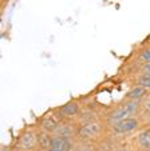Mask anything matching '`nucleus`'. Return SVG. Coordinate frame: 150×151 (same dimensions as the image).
<instances>
[{"label":"nucleus","mask_w":150,"mask_h":151,"mask_svg":"<svg viewBox=\"0 0 150 151\" xmlns=\"http://www.w3.org/2000/svg\"><path fill=\"white\" fill-rule=\"evenodd\" d=\"M141 110H142V102L122 99L118 104L106 110L103 119H105L106 124L110 127V126L115 124V123L121 122V120L129 119V118L133 116H139Z\"/></svg>","instance_id":"obj_1"},{"label":"nucleus","mask_w":150,"mask_h":151,"mask_svg":"<svg viewBox=\"0 0 150 151\" xmlns=\"http://www.w3.org/2000/svg\"><path fill=\"white\" fill-rule=\"evenodd\" d=\"M109 134V126L106 124L103 118L88 120L85 123H78L77 140L86 143H98L101 139Z\"/></svg>","instance_id":"obj_2"},{"label":"nucleus","mask_w":150,"mask_h":151,"mask_svg":"<svg viewBox=\"0 0 150 151\" xmlns=\"http://www.w3.org/2000/svg\"><path fill=\"white\" fill-rule=\"evenodd\" d=\"M142 127H145V122L142 120V118L133 116L110 126L109 127V134L111 137L117 138V139H123V138L136 135Z\"/></svg>","instance_id":"obj_3"},{"label":"nucleus","mask_w":150,"mask_h":151,"mask_svg":"<svg viewBox=\"0 0 150 151\" xmlns=\"http://www.w3.org/2000/svg\"><path fill=\"white\" fill-rule=\"evenodd\" d=\"M14 147L17 151H36L38 150V127L35 123L24 126L15 138Z\"/></svg>","instance_id":"obj_4"},{"label":"nucleus","mask_w":150,"mask_h":151,"mask_svg":"<svg viewBox=\"0 0 150 151\" xmlns=\"http://www.w3.org/2000/svg\"><path fill=\"white\" fill-rule=\"evenodd\" d=\"M82 109H83L82 99L74 98V99H70L66 103H63V104L55 107V111H57L58 116L62 120H74V122H77L80 112H82Z\"/></svg>","instance_id":"obj_5"},{"label":"nucleus","mask_w":150,"mask_h":151,"mask_svg":"<svg viewBox=\"0 0 150 151\" xmlns=\"http://www.w3.org/2000/svg\"><path fill=\"white\" fill-rule=\"evenodd\" d=\"M60 120L62 119L58 116L55 109H51V110H48L47 112L42 114L40 116H38L36 120H35V124H36V127L39 128V130L47 131V132H50V134H54L55 128L58 127Z\"/></svg>","instance_id":"obj_6"},{"label":"nucleus","mask_w":150,"mask_h":151,"mask_svg":"<svg viewBox=\"0 0 150 151\" xmlns=\"http://www.w3.org/2000/svg\"><path fill=\"white\" fill-rule=\"evenodd\" d=\"M77 131H78V123L74 120H60L58 127L55 128L54 137L67 138V139L77 140Z\"/></svg>","instance_id":"obj_7"},{"label":"nucleus","mask_w":150,"mask_h":151,"mask_svg":"<svg viewBox=\"0 0 150 151\" xmlns=\"http://www.w3.org/2000/svg\"><path fill=\"white\" fill-rule=\"evenodd\" d=\"M131 143L137 151H150V124L142 127L136 135H133Z\"/></svg>","instance_id":"obj_8"},{"label":"nucleus","mask_w":150,"mask_h":151,"mask_svg":"<svg viewBox=\"0 0 150 151\" xmlns=\"http://www.w3.org/2000/svg\"><path fill=\"white\" fill-rule=\"evenodd\" d=\"M150 95V91L146 90L145 87L138 84H133L130 88L128 90V92L125 94L123 99L128 100H136V102H143L145 99H147Z\"/></svg>","instance_id":"obj_9"},{"label":"nucleus","mask_w":150,"mask_h":151,"mask_svg":"<svg viewBox=\"0 0 150 151\" xmlns=\"http://www.w3.org/2000/svg\"><path fill=\"white\" fill-rule=\"evenodd\" d=\"M131 63H133V66L149 64L150 63V43L149 44H143V46H141L139 48H137L133 52Z\"/></svg>","instance_id":"obj_10"},{"label":"nucleus","mask_w":150,"mask_h":151,"mask_svg":"<svg viewBox=\"0 0 150 151\" xmlns=\"http://www.w3.org/2000/svg\"><path fill=\"white\" fill-rule=\"evenodd\" d=\"M77 140L75 139H67V138H59L54 137L52 138L51 146L48 148V151H71L75 146Z\"/></svg>","instance_id":"obj_11"},{"label":"nucleus","mask_w":150,"mask_h":151,"mask_svg":"<svg viewBox=\"0 0 150 151\" xmlns=\"http://www.w3.org/2000/svg\"><path fill=\"white\" fill-rule=\"evenodd\" d=\"M52 138H54L52 134L38 128V150L39 151H48V148L51 146Z\"/></svg>","instance_id":"obj_12"},{"label":"nucleus","mask_w":150,"mask_h":151,"mask_svg":"<svg viewBox=\"0 0 150 151\" xmlns=\"http://www.w3.org/2000/svg\"><path fill=\"white\" fill-rule=\"evenodd\" d=\"M133 84H138L150 91V74H137L131 78Z\"/></svg>","instance_id":"obj_13"},{"label":"nucleus","mask_w":150,"mask_h":151,"mask_svg":"<svg viewBox=\"0 0 150 151\" xmlns=\"http://www.w3.org/2000/svg\"><path fill=\"white\" fill-rule=\"evenodd\" d=\"M71 151H95V145L86 142H78L77 140V143H75V146Z\"/></svg>","instance_id":"obj_14"},{"label":"nucleus","mask_w":150,"mask_h":151,"mask_svg":"<svg viewBox=\"0 0 150 151\" xmlns=\"http://www.w3.org/2000/svg\"><path fill=\"white\" fill-rule=\"evenodd\" d=\"M0 151H15V147L14 145H1L0 146Z\"/></svg>","instance_id":"obj_15"},{"label":"nucleus","mask_w":150,"mask_h":151,"mask_svg":"<svg viewBox=\"0 0 150 151\" xmlns=\"http://www.w3.org/2000/svg\"><path fill=\"white\" fill-rule=\"evenodd\" d=\"M111 151H129V148L125 147V146H122V145H117Z\"/></svg>","instance_id":"obj_16"},{"label":"nucleus","mask_w":150,"mask_h":151,"mask_svg":"<svg viewBox=\"0 0 150 151\" xmlns=\"http://www.w3.org/2000/svg\"><path fill=\"white\" fill-rule=\"evenodd\" d=\"M95 151H102V150H96V148H95Z\"/></svg>","instance_id":"obj_17"},{"label":"nucleus","mask_w":150,"mask_h":151,"mask_svg":"<svg viewBox=\"0 0 150 151\" xmlns=\"http://www.w3.org/2000/svg\"><path fill=\"white\" fill-rule=\"evenodd\" d=\"M15 151H17V150H15Z\"/></svg>","instance_id":"obj_18"}]
</instances>
